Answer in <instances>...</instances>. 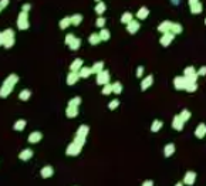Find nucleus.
<instances>
[{
	"label": "nucleus",
	"mask_w": 206,
	"mask_h": 186,
	"mask_svg": "<svg viewBox=\"0 0 206 186\" xmlns=\"http://www.w3.org/2000/svg\"><path fill=\"white\" fill-rule=\"evenodd\" d=\"M17 81H18V75L10 74L9 77L4 80L3 85L0 88V97H2V98H7V97L12 94V91H13V88H14V85L17 84Z\"/></svg>",
	"instance_id": "f257e3e1"
},
{
	"label": "nucleus",
	"mask_w": 206,
	"mask_h": 186,
	"mask_svg": "<svg viewBox=\"0 0 206 186\" xmlns=\"http://www.w3.org/2000/svg\"><path fill=\"white\" fill-rule=\"evenodd\" d=\"M84 145H85V138L75 137L74 138V141L67 146V149H65V155H68V156L80 155V152H81V149H83Z\"/></svg>",
	"instance_id": "f03ea898"
},
{
	"label": "nucleus",
	"mask_w": 206,
	"mask_h": 186,
	"mask_svg": "<svg viewBox=\"0 0 206 186\" xmlns=\"http://www.w3.org/2000/svg\"><path fill=\"white\" fill-rule=\"evenodd\" d=\"M14 41H16L14 31H13L12 28H7V30L0 33V44H2L4 48H10V47L14 44Z\"/></svg>",
	"instance_id": "7ed1b4c3"
},
{
	"label": "nucleus",
	"mask_w": 206,
	"mask_h": 186,
	"mask_svg": "<svg viewBox=\"0 0 206 186\" xmlns=\"http://www.w3.org/2000/svg\"><path fill=\"white\" fill-rule=\"evenodd\" d=\"M30 27V23H28V13L26 12H20L17 17V28L18 30H27Z\"/></svg>",
	"instance_id": "20e7f679"
},
{
	"label": "nucleus",
	"mask_w": 206,
	"mask_h": 186,
	"mask_svg": "<svg viewBox=\"0 0 206 186\" xmlns=\"http://www.w3.org/2000/svg\"><path fill=\"white\" fill-rule=\"evenodd\" d=\"M186 85H188V80H186V77H185V75L173 78V87H175L176 90H179V91L186 90Z\"/></svg>",
	"instance_id": "39448f33"
},
{
	"label": "nucleus",
	"mask_w": 206,
	"mask_h": 186,
	"mask_svg": "<svg viewBox=\"0 0 206 186\" xmlns=\"http://www.w3.org/2000/svg\"><path fill=\"white\" fill-rule=\"evenodd\" d=\"M110 78H111L110 73L107 70H104L100 74H97V84L98 85H107V84H110Z\"/></svg>",
	"instance_id": "423d86ee"
},
{
	"label": "nucleus",
	"mask_w": 206,
	"mask_h": 186,
	"mask_svg": "<svg viewBox=\"0 0 206 186\" xmlns=\"http://www.w3.org/2000/svg\"><path fill=\"white\" fill-rule=\"evenodd\" d=\"M173 38H175V34H173L172 31H168V33H163L162 37L159 38V44L163 47H168L171 43L173 41Z\"/></svg>",
	"instance_id": "0eeeda50"
},
{
	"label": "nucleus",
	"mask_w": 206,
	"mask_h": 186,
	"mask_svg": "<svg viewBox=\"0 0 206 186\" xmlns=\"http://www.w3.org/2000/svg\"><path fill=\"white\" fill-rule=\"evenodd\" d=\"M139 27H141V24H139V20H132L131 23H128V24H126V31H128L129 34H135L136 31L139 30Z\"/></svg>",
	"instance_id": "6e6552de"
},
{
	"label": "nucleus",
	"mask_w": 206,
	"mask_h": 186,
	"mask_svg": "<svg viewBox=\"0 0 206 186\" xmlns=\"http://www.w3.org/2000/svg\"><path fill=\"white\" fill-rule=\"evenodd\" d=\"M172 24H173V23L169 22V20H163V22L158 26V31L162 33V34H163V33H168V31L172 30Z\"/></svg>",
	"instance_id": "1a4fd4ad"
},
{
	"label": "nucleus",
	"mask_w": 206,
	"mask_h": 186,
	"mask_svg": "<svg viewBox=\"0 0 206 186\" xmlns=\"http://www.w3.org/2000/svg\"><path fill=\"white\" fill-rule=\"evenodd\" d=\"M80 73L78 71H70L67 75V84L68 85H74V84H77V81L80 80Z\"/></svg>",
	"instance_id": "9d476101"
},
{
	"label": "nucleus",
	"mask_w": 206,
	"mask_h": 186,
	"mask_svg": "<svg viewBox=\"0 0 206 186\" xmlns=\"http://www.w3.org/2000/svg\"><path fill=\"white\" fill-rule=\"evenodd\" d=\"M183 125H185V121L181 118V115H175V118L172 119V128L176 131H182L183 129Z\"/></svg>",
	"instance_id": "9b49d317"
},
{
	"label": "nucleus",
	"mask_w": 206,
	"mask_h": 186,
	"mask_svg": "<svg viewBox=\"0 0 206 186\" xmlns=\"http://www.w3.org/2000/svg\"><path fill=\"white\" fill-rule=\"evenodd\" d=\"M195 180H196V173H195V172L189 171V172L185 173V176H183V183H185V185L192 186L195 183Z\"/></svg>",
	"instance_id": "f8f14e48"
},
{
	"label": "nucleus",
	"mask_w": 206,
	"mask_h": 186,
	"mask_svg": "<svg viewBox=\"0 0 206 186\" xmlns=\"http://www.w3.org/2000/svg\"><path fill=\"white\" fill-rule=\"evenodd\" d=\"M41 138H43V133L39 132V131H34V132H31L30 135H28V142L30 143H39L41 141Z\"/></svg>",
	"instance_id": "ddd939ff"
},
{
	"label": "nucleus",
	"mask_w": 206,
	"mask_h": 186,
	"mask_svg": "<svg viewBox=\"0 0 206 186\" xmlns=\"http://www.w3.org/2000/svg\"><path fill=\"white\" fill-rule=\"evenodd\" d=\"M152 84H154V77H152V75H148V77H145L144 80L141 81V90L147 91L148 88L152 85Z\"/></svg>",
	"instance_id": "4468645a"
},
{
	"label": "nucleus",
	"mask_w": 206,
	"mask_h": 186,
	"mask_svg": "<svg viewBox=\"0 0 206 186\" xmlns=\"http://www.w3.org/2000/svg\"><path fill=\"white\" fill-rule=\"evenodd\" d=\"M206 135V124H199L196 127V129H195V137L196 138H199V139H202L203 137Z\"/></svg>",
	"instance_id": "2eb2a0df"
},
{
	"label": "nucleus",
	"mask_w": 206,
	"mask_h": 186,
	"mask_svg": "<svg viewBox=\"0 0 206 186\" xmlns=\"http://www.w3.org/2000/svg\"><path fill=\"white\" fill-rule=\"evenodd\" d=\"M90 132V127L88 125H80L77 129V133H75V137L78 138H87V135H88Z\"/></svg>",
	"instance_id": "dca6fc26"
},
{
	"label": "nucleus",
	"mask_w": 206,
	"mask_h": 186,
	"mask_svg": "<svg viewBox=\"0 0 206 186\" xmlns=\"http://www.w3.org/2000/svg\"><path fill=\"white\" fill-rule=\"evenodd\" d=\"M135 16H136V20H145L149 16V9L148 7H141V9H138Z\"/></svg>",
	"instance_id": "f3484780"
},
{
	"label": "nucleus",
	"mask_w": 206,
	"mask_h": 186,
	"mask_svg": "<svg viewBox=\"0 0 206 186\" xmlns=\"http://www.w3.org/2000/svg\"><path fill=\"white\" fill-rule=\"evenodd\" d=\"M81 68H83V60L81 58H75L70 64V71H80Z\"/></svg>",
	"instance_id": "a211bd4d"
},
{
	"label": "nucleus",
	"mask_w": 206,
	"mask_h": 186,
	"mask_svg": "<svg viewBox=\"0 0 206 186\" xmlns=\"http://www.w3.org/2000/svg\"><path fill=\"white\" fill-rule=\"evenodd\" d=\"M18 158L22 159V161H28V159L33 158V151L31 149H23L20 153H18Z\"/></svg>",
	"instance_id": "6ab92c4d"
},
{
	"label": "nucleus",
	"mask_w": 206,
	"mask_h": 186,
	"mask_svg": "<svg viewBox=\"0 0 206 186\" xmlns=\"http://www.w3.org/2000/svg\"><path fill=\"white\" fill-rule=\"evenodd\" d=\"M40 175H41V178H44V179L51 178L53 175H54V169H53L51 166H44L43 169L40 171Z\"/></svg>",
	"instance_id": "aec40b11"
},
{
	"label": "nucleus",
	"mask_w": 206,
	"mask_h": 186,
	"mask_svg": "<svg viewBox=\"0 0 206 186\" xmlns=\"http://www.w3.org/2000/svg\"><path fill=\"white\" fill-rule=\"evenodd\" d=\"M173 153H175V145H173V143L165 145V148H163V156H165V158H169Z\"/></svg>",
	"instance_id": "412c9836"
},
{
	"label": "nucleus",
	"mask_w": 206,
	"mask_h": 186,
	"mask_svg": "<svg viewBox=\"0 0 206 186\" xmlns=\"http://www.w3.org/2000/svg\"><path fill=\"white\" fill-rule=\"evenodd\" d=\"M101 40V37H100V33H91L88 37V43L91 44V46H97V44L100 43Z\"/></svg>",
	"instance_id": "4be33fe9"
},
{
	"label": "nucleus",
	"mask_w": 206,
	"mask_h": 186,
	"mask_svg": "<svg viewBox=\"0 0 206 186\" xmlns=\"http://www.w3.org/2000/svg\"><path fill=\"white\" fill-rule=\"evenodd\" d=\"M132 17H134V14L131 12L122 13V16H121V23H122V24H128V23H131L134 20Z\"/></svg>",
	"instance_id": "5701e85b"
},
{
	"label": "nucleus",
	"mask_w": 206,
	"mask_h": 186,
	"mask_svg": "<svg viewBox=\"0 0 206 186\" xmlns=\"http://www.w3.org/2000/svg\"><path fill=\"white\" fill-rule=\"evenodd\" d=\"M65 115H67V118H75L78 115V107H67Z\"/></svg>",
	"instance_id": "b1692460"
},
{
	"label": "nucleus",
	"mask_w": 206,
	"mask_h": 186,
	"mask_svg": "<svg viewBox=\"0 0 206 186\" xmlns=\"http://www.w3.org/2000/svg\"><path fill=\"white\" fill-rule=\"evenodd\" d=\"M189 7H191V13H192V14H200L202 10H203V6H202L200 2H198V3H195V4H191Z\"/></svg>",
	"instance_id": "393cba45"
},
{
	"label": "nucleus",
	"mask_w": 206,
	"mask_h": 186,
	"mask_svg": "<svg viewBox=\"0 0 206 186\" xmlns=\"http://www.w3.org/2000/svg\"><path fill=\"white\" fill-rule=\"evenodd\" d=\"M92 68V74H100L101 71H104V63L102 61H97L95 64L91 67Z\"/></svg>",
	"instance_id": "a878e982"
},
{
	"label": "nucleus",
	"mask_w": 206,
	"mask_h": 186,
	"mask_svg": "<svg viewBox=\"0 0 206 186\" xmlns=\"http://www.w3.org/2000/svg\"><path fill=\"white\" fill-rule=\"evenodd\" d=\"M26 125H27V122H26L24 119H18V121L14 122V125H13V129L20 132V131H23L26 128Z\"/></svg>",
	"instance_id": "bb28decb"
},
{
	"label": "nucleus",
	"mask_w": 206,
	"mask_h": 186,
	"mask_svg": "<svg viewBox=\"0 0 206 186\" xmlns=\"http://www.w3.org/2000/svg\"><path fill=\"white\" fill-rule=\"evenodd\" d=\"M78 73H80L81 78H88L90 75L92 74V68H91V67H83V68H81Z\"/></svg>",
	"instance_id": "cd10ccee"
},
{
	"label": "nucleus",
	"mask_w": 206,
	"mask_h": 186,
	"mask_svg": "<svg viewBox=\"0 0 206 186\" xmlns=\"http://www.w3.org/2000/svg\"><path fill=\"white\" fill-rule=\"evenodd\" d=\"M68 26H71V17H64V19L60 20L59 27L61 28V30H65V28H67Z\"/></svg>",
	"instance_id": "c85d7f7f"
},
{
	"label": "nucleus",
	"mask_w": 206,
	"mask_h": 186,
	"mask_svg": "<svg viewBox=\"0 0 206 186\" xmlns=\"http://www.w3.org/2000/svg\"><path fill=\"white\" fill-rule=\"evenodd\" d=\"M81 22H83V16H81L80 13L71 16V24H73V26H80Z\"/></svg>",
	"instance_id": "c756f323"
},
{
	"label": "nucleus",
	"mask_w": 206,
	"mask_h": 186,
	"mask_svg": "<svg viewBox=\"0 0 206 186\" xmlns=\"http://www.w3.org/2000/svg\"><path fill=\"white\" fill-rule=\"evenodd\" d=\"M95 13L97 14H104V12L107 10V6H105V3H102V2H98V3L95 4Z\"/></svg>",
	"instance_id": "7c9ffc66"
},
{
	"label": "nucleus",
	"mask_w": 206,
	"mask_h": 186,
	"mask_svg": "<svg viewBox=\"0 0 206 186\" xmlns=\"http://www.w3.org/2000/svg\"><path fill=\"white\" fill-rule=\"evenodd\" d=\"M100 37H101L102 41H108L111 38L110 30H107V28H101V31H100Z\"/></svg>",
	"instance_id": "2f4dec72"
},
{
	"label": "nucleus",
	"mask_w": 206,
	"mask_h": 186,
	"mask_svg": "<svg viewBox=\"0 0 206 186\" xmlns=\"http://www.w3.org/2000/svg\"><path fill=\"white\" fill-rule=\"evenodd\" d=\"M30 97H31V91L30 90H22L20 91V94H18V98L22 99V101H27Z\"/></svg>",
	"instance_id": "473e14b6"
},
{
	"label": "nucleus",
	"mask_w": 206,
	"mask_h": 186,
	"mask_svg": "<svg viewBox=\"0 0 206 186\" xmlns=\"http://www.w3.org/2000/svg\"><path fill=\"white\" fill-rule=\"evenodd\" d=\"M162 125H163L162 121H159V119H155V121L152 122V125H151V131H152V132H158V131L162 128Z\"/></svg>",
	"instance_id": "72a5a7b5"
},
{
	"label": "nucleus",
	"mask_w": 206,
	"mask_h": 186,
	"mask_svg": "<svg viewBox=\"0 0 206 186\" xmlns=\"http://www.w3.org/2000/svg\"><path fill=\"white\" fill-rule=\"evenodd\" d=\"M182 30H183V27H182L181 23H173V24H172V30H171V31H172L175 36H178V34H181V33H182Z\"/></svg>",
	"instance_id": "f704fd0d"
},
{
	"label": "nucleus",
	"mask_w": 206,
	"mask_h": 186,
	"mask_svg": "<svg viewBox=\"0 0 206 186\" xmlns=\"http://www.w3.org/2000/svg\"><path fill=\"white\" fill-rule=\"evenodd\" d=\"M121 93H122V84L117 81V83L112 84V94H117V95H120Z\"/></svg>",
	"instance_id": "c9c22d12"
},
{
	"label": "nucleus",
	"mask_w": 206,
	"mask_h": 186,
	"mask_svg": "<svg viewBox=\"0 0 206 186\" xmlns=\"http://www.w3.org/2000/svg\"><path fill=\"white\" fill-rule=\"evenodd\" d=\"M80 46H81V40L78 37H75L73 43L70 44V50H73V51H77V50L80 48Z\"/></svg>",
	"instance_id": "e433bc0d"
},
{
	"label": "nucleus",
	"mask_w": 206,
	"mask_h": 186,
	"mask_svg": "<svg viewBox=\"0 0 206 186\" xmlns=\"http://www.w3.org/2000/svg\"><path fill=\"white\" fill-rule=\"evenodd\" d=\"M101 94H102V95H110V94H112V84H107V85H102Z\"/></svg>",
	"instance_id": "4c0bfd02"
},
{
	"label": "nucleus",
	"mask_w": 206,
	"mask_h": 186,
	"mask_svg": "<svg viewBox=\"0 0 206 186\" xmlns=\"http://www.w3.org/2000/svg\"><path fill=\"white\" fill-rule=\"evenodd\" d=\"M80 104H81L80 97H74V98H71L70 101H68V107H78Z\"/></svg>",
	"instance_id": "58836bf2"
},
{
	"label": "nucleus",
	"mask_w": 206,
	"mask_h": 186,
	"mask_svg": "<svg viewBox=\"0 0 206 186\" xmlns=\"http://www.w3.org/2000/svg\"><path fill=\"white\" fill-rule=\"evenodd\" d=\"M179 115H181V118L183 119L185 122H186V121H189V119H191V115L192 114H191V111H189V109H183V111H182Z\"/></svg>",
	"instance_id": "ea45409f"
},
{
	"label": "nucleus",
	"mask_w": 206,
	"mask_h": 186,
	"mask_svg": "<svg viewBox=\"0 0 206 186\" xmlns=\"http://www.w3.org/2000/svg\"><path fill=\"white\" fill-rule=\"evenodd\" d=\"M183 73H185V77H188V75H192V74H196V70H195V67L193 65H189V67H186V68L183 70Z\"/></svg>",
	"instance_id": "a19ab883"
},
{
	"label": "nucleus",
	"mask_w": 206,
	"mask_h": 186,
	"mask_svg": "<svg viewBox=\"0 0 206 186\" xmlns=\"http://www.w3.org/2000/svg\"><path fill=\"white\" fill-rule=\"evenodd\" d=\"M196 90H198V83H188V85H186L188 93H195Z\"/></svg>",
	"instance_id": "79ce46f5"
},
{
	"label": "nucleus",
	"mask_w": 206,
	"mask_h": 186,
	"mask_svg": "<svg viewBox=\"0 0 206 186\" xmlns=\"http://www.w3.org/2000/svg\"><path fill=\"white\" fill-rule=\"evenodd\" d=\"M118 105H120V101H118V99H112V101L108 104V108H110L111 111H114V109L118 108Z\"/></svg>",
	"instance_id": "37998d69"
},
{
	"label": "nucleus",
	"mask_w": 206,
	"mask_h": 186,
	"mask_svg": "<svg viewBox=\"0 0 206 186\" xmlns=\"http://www.w3.org/2000/svg\"><path fill=\"white\" fill-rule=\"evenodd\" d=\"M104 24H105V19L102 17V16H100L98 19H97V22H95V26L97 27H100V28H104Z\"/></svg>",
	"instance_id": "c03bdc74"
},
{
	"label": "nucleus",
	"mask_w": 206,
	"mask_h": 186,
	"mask_svg": "<svg viewBox=\"0 0 206 186\" xmlns=\"http://www.w3.org/2000/svg\"><path fill=\"white\" fill-rule=\"evenodd\" d=\"M74 38H75V36H74L73 33H68V34L65 36V44H67V46H70V44L74 41Z\"/></svg>",
	"instance_id": "a18cd8bd"
},
{
	"label": "nucleus",
	"mask_w": 206,
	"mask_h": 186,
	"mask_svg": "<svg viewBox=\"0 0 206 186\" xmlns=\"http://www.w3.org/2000/svg\"><path fill=\"white\" fill-rule=\"evenodd\" d=\"M198 77H199V75H198V73H196V74L188 75V77H186V80H188V83H198Z\"/></svg>",
	"instance_id": "49530a36"
},
{
	"label": "nucleus",
	"mask_w": 206,
	"mask_h": 186,
	"mask_svg": "<svg viewBox=\"0 0 206 186\" xmlns=\"http://www.w3.org/2000/svg\"><path fill=\"white\" fill-rule=\"evenodd\" d=\"M9 3H10V0H0V10L3 12V10L9 6Z\"/></svg>",
	"instance_id": "de8ad7c7"
},
{
	"label": "nucleus",
	"mask_w": 206,
	"mask_h": 186,
	"mask_svg": "<svg viewBox=\"0 0 206 186\" xmlns=\"http://www.w3.org/2000/svg\"><path fill=\"white\" fill-rule=\"evenodd\" d=\"M198 75H199V77H203V75H206V65H202V67L198 70Z\"/></svg>",
	"instance_id": "09e8293b"
},
{
	"label": "nucleus",
	"mask_w": 206,
	"mask_h": 186,
	"mask_svg": "<svg viewBox=\"0 0 206 186\" xmlns=\"http://www.w3.org/2000/svg\"><path fill=\"white\" fill-rule=\"evenodd\" d=\"M144 67H142V65H139V67H136V77L138 78H141L142 77V74H144Z\"/></svg>",
	"instance_id": "8fccbe9b"
},
{
	"label": "nucleus",
	"mask_w": 206,
	"mask_h": 186,
	"mask_svg": "<svg viewBox=\"0 0 206 186\" xmlns=\"http://www.w3.org/2000/svg\"><path fill=\"white\" fill-rule=\"evenodd\" d=\"M31 9V4H28V3H26V4H23V7H22V12H26V13H28V10Z\"/></svg>",
	"instance_id": "3c124183"
},
{
	"label": "nucleus",
	"mask_w": 206,
	"mask_h": 186,
	"mask_svg": "<svg viewBox=\"0 0 206 186\" xmlns=\"http://www.w3.org/2000/svg\"><path fill=\"white\" fill-rule=\"evenodd\" d=\"M141 186H154V182H152V180H145Z\"/></svg>",
	"instance_id": "603ef678"
},
{
	"label": "nucleus",
	"mask_w": 206,
	"mask_h": 186,
	"mask_svg": "<svg viewBox=\"0 0 206 186\" xmlns=\"http://www.w3.org/2000/svg\"><path fill=\"white\" fill-rule=\"evenodd\" d=\"M188 2H189V6H191V4H195V3H198L199 0H188Z\"/></svg>",
	"instance_id": "864d4df0"
},
{
	"label": "nucleus",
	"mask_w": 206,
	"mask_h": 186,
	"mask_svg": "<svg viewBox=\"0 0 206 186\" xmlns=\"http://www.w3.org/2000/svg\"><path fill=\"white\" fill-rule=\"evenodd\" d=\"M171 2H172L173 4H176V6H178V4H179V0H171Z\"/></svg>",
	"instance_id": "5fc2aeb1"
},
{
	"label": "nucleus",
	"mask_w": 206,
	"mask_h": 186,
	"mask_svg": "<svg viewBox=\"0 0 206 186\" xmlns=\"http://www.w3.org/2000/svg\"><path fill=\"white\" fill-rule=\"evenodd\" d=\"M175 186H183V183H182V182H179V183H176Z\"/></svg>",
	"instance_id": "6e6d98bb"
},
{
	"label": "nucleus",
	"mask_w": 206,
	"mask_h": 186,
	"mask_svg": "<svg viewBox=\"0 0 206 186\" xmlns=\"http://www.w3.org/2000/svg\"><path fill=\"white\" fill-rule=\"evenodd\" d=\"M95 2H97V3H98V2H101V0H95Z\"/></svg>",
	"instance_id": "4d7b16f0"
},
{
	"label": "nucleus",
	"mask_w": 206,
	"mask_h": 186,
	"mask_svg": "<svg viewBox=\"0 0 206 186\" xmlns=\"http://www.w3.org/2000/svg\"><path fill=\"white\" fill-rule=\"evenodd\" d=\"M205 24H206V19H205Z\"/></svg>",
	"instance_id": "13d9d810"
}]
</instances>
